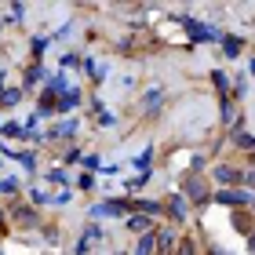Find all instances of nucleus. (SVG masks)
<instances>
[{"label": "nucleus", "mask_w": 255, "mask_h": 255, "mask_svg": "<svg viewBox=\"0 0 255 255\" xmlns=\"http://www.w3.org/2000/svg\"><path fill=\"white\" fill-rule=\"evenodd\" d=\"M179 193L186 197L190 204H197V208L212 204V197H215L212 190H208V182H204V175H201V171H190V175L179 182Z\"/></svg>", "instance_id": "obj_1"}, {"label": "nucleus", "mask_w": 255, "mask_h": 255, "mask_svg": "<svg viewBox=\"0 0 255 255\" xmlns=\"http://www.w3.org/2000/svg\"><path fill=\"white\" fill-rule=\"evenodd\" d=\"M215 204H223V208H230V212H245V208H252V190L248 186H234V190H215V197H212Z\"/></svg>", "instance_id": "obj_2"}, {"label": "nucleus", "mask_w": 255, "mask_h": 255, "mask_svg": "<svg viewBox=\"0 0 255 255\" xmlns=\"http://www.w3.org/2000/svg\"><path fill=\"white\" fill-rule=\"evenodd\" d=\"M128 212H131V201H128V197H110V201H102V204H91L88 208V215L91 219H128Z\"/></svg>", "instance_id": "obj_3"}, {"label": "nucleus", "mask_w": 255, "mask_h": 255, "mask_svg": "<svg viewBox=\"0 0 255 255\" xmlns=\"http://www.w3.org/2000/svg\"><path fill=\"white\" fill-rule=\"evenodd\" d=\"M245 175H248V168H234V164H219V168L212 171V179L219 182V190L245 186Z\"/></svg>", "instance_id": "obj_4"}, {"label": "nucleus", "mask_w": 255, "mask_h": 255, "mask_svg": "<svg viewBox=\"0 0 255 255\" xmlns=\"http://www.w3.org/2000/svg\"><path fill=\"white\" fill-rule=\"evenodd\" d=\"M182 29H186L193 40H212V44H223V37H226V33H219L215 26H208V22H197V18H182Z\"/></svg>", "instance_id": "obj_5"}, {"label": "nucleus", "mask_w": 255, "mask_h": 255, "mask_svg": "<svg viewBox=\"0 0 255 255\" xmlns=\"http://www.w3.org/2000/svg\"><path fill=\"white\" fill-rule=\"evenodd\" d=\"M164 212H168L171 223H186V215H190V201H186L182 193H168V197H164Z\"/></svg>", "instance_id": "obj_6"}, {"label": "nucleus", "mask_w": 255, "mask_h": 255, "mask_svg": "<svg viewBox=\"0 0 255 255\" xmlns=\"http://www.w3.org/2000/svg\"><path fill=\"white\" fill-rule=\"evenodd\" d=\"M7 219L15 226H22V230H33V226H37V208H33V204H15Z\"/></svg>", "instance_id": "obj_7"}, {"label": "nucleus", "mask_w": 255, "mask_h": 255, "mask_svg": "<svg viewBox=\"0 0 255 255\" xmlns=\"http://www.w3.org/2000/svg\"><path fill=\"white\" fill-rule=\"evenodd\" d=\"M230 226H234V234H241L248 241L255 234V215L248 212V208H245V212H234V215H230Z\"/></svg>", "instance_id": "obj_8"}, {"label": "nucleus", "mask_w": 255, "mask_h": 255, "mask_svg": "<svg viewBox=\"0 0 255 255\" xmlns=\"http://www.w3.org/2000/svg\"><path fill=\"white\" fill-rule=\"evenodd\" d=\"M230 142H234L237 149H245V153H255V135L245 131V121L237 117V128H234V135H230Z\"/></svg>", "instance_id": "obj_9"}, {"label": "nucleus", "mask_w": 255, "mask_h": 255, "mask_svg": "<svg viewBox=\"0 0 255 255\" xmlns=\"http://www.w3.org/2000/svg\"><path fill=\"white\" fill-rule=\"evenodd\" d=\"M37 113H40V117H51V113H59V91H51L48 84H44L40 99H37Z\"/></svg>", "instance_id": "obj_10"}, {"label": "nucleus", "mask_w": 255, "mask_h": 255, "mask_svg": "<svg viewBox=\"0 0 255 255\" xmlns=\"http://www.w3.org/2000/svg\"><path fill=\"white\" fill-rule=\"evenodd\" d=\"M131 255H157V230H149V234H142L135 241Z\"/></svg>", "instance_id": "obj_11"}, {"label": "nucleus", "mask_w": 255, "mask_h": 255, "mask_svg": "<svg viewBox=\"0 0 255 255\" xmlns=\"http://www.w3.org/2000/svg\"><path fill=\"white\" fill-rule=\"evenodd\" d=\"M212 84L219 91V99H230V91H234V80H230L223 69H212Z\"/></svg>", "instance_id": "obj_12"}, {"label": "nucleus", "mask_w": 255, "mask_h": 255, "mask_svg": "<svg viewBox=\"0 0 255 255\" xmlns=\"http://www.w3.org/2000/svg\"><path fill=\"white\" fill-rule=\"evenodd\" d=\"M157 255H175V230H160L157 234Z\"/></svg>", "instance_id": "obj_13"}, {"label": "nucleus", "mask_w": 255, "mask_h": 255, "mask_svg": "<svg viewBox=\"0 0 255 255\" xmlns=\"http://www.w3.org/2000/svg\"><path fill=\"white\" fill-rule=\"evenodd\" d=\"M124 226L131 230V234H138V237L153 230V226H149V215H138V212H135V215H128V219H124Z\"/></svg>", "instance_id": "obj_14"}, {"label": "nucleus", "mask_w": 255, "mask_h": 255, "mask_svg": "<svg viewBox=\"0 0 255 255\" xmlns=\"http://www.w3.org/2000/svg\"><path fill=\"white\" fill-rule=\"evenodd\" d=\"M40 80H44V66H40V62H33V66L26 69V77H22V91H33V88L40 84Z\"/></svg>", "instance_id": "obj_15"}, {"label": "nucleus", "mask_w": 255, "mask_h": 255, "mask_svg": "<svg viewBox=\"0 0 255 255\" xmlns=\"http://www.w3.org/2000/svg\"><path fill=\"white\" fill-rule=\"evenodd\" d=\"M131 208L138 215H168L164 212V201H131Z\"/></svg>", "instance_id": "obj_16"}, {"label": "nucleus", "mask_w": 255, "mask_h": 255, "mask_svg": "<svg viewBox=\"0 0 255 255\" xmlns=\"http://www.w3.org/2000/svg\"><path fill=\"white\" fill-rule=\"evenodd\" d=\"M241 51H245V40L234 37V33H226V37H223V55H226V59H237Z\"/></svg>", "instance_id": "obj_17"}, {"label": "nucleus", "mask_w": 255, "mask_h": 255, "mask_svg": "<svg viewBox=\"0 0 255 255\" xmlns=\"http://www.w3.org/2000/svg\"><path fill=\"white\" fill-rule=\"evenodd\" d=\"M77 106H80V91H73V88H69L66 95L59 99V113H73Z\"/></svg>", "instance_id": "obj_18"}, {"label": "nucleus", "mask_w": 255, "mask_h": 255, "mask_svg": "<svg viewBox=\"0 0 255 255\" xmlns=\"http://www.w3.org/2000/svg\"><path fill=\"white\" fill-rule=\"evenodd\" d=\"M4 157H15L18 164H22V168H29V171L37 168V153H33V149H26V153H15V149H4Z\"/></svg>", "instance_id": "obj_19"}, {"label": "nucleus", "mask_w": 255, "mask_h": 255, "mask_svg": "<svg viewBox=\"0 0 255 255\" xmlns=\"http://www.w3.org/2000/svg\"><path fill=\"white\" fill-rule=\"evenodd\" d=\"M22 102V88H4V95H0V106H18Z\"/></svg>", "instance_id": "obj_20"}, {"label": "nucleus", "mask_w": 255, "mask_h": 255, "mask_svg": "<svg viewBox=\"0 0 255 255\" xmlns=\"http://www.w3.org/2000/svg\"><path fill=\"white\" fill-rule=\"evenodd\" d=\"M175 255H197V241H193V237H179Z\"/></svg>", "instance_id": "obj_21"}, {"label": "nucleus", "mask_w": 255, "mask_h": 255, "mask_svg": "<svg viewBox=\"0 0 255 255\" xmlns=\"http://www.w3.org/2000/svg\"><path fill=\"white\" fill-rule=\"evenodd\" d=\"M29 201H33V208H37V204H51V197H48L44 186H29Z\"/></svg>", "instance_id": "obj_22"}, {"label": "nucleus", "mask_w": 255, "mask_h": 255, "mask_svg": "<svg viewBox=\"0 0 255 255\" xmlns=\"http://www.w3.org/2000/svg\"><path fill=\"white\" fill-rule=\"evenodd\" d=\"M44 179H48V182H55V186H66V182H69V171H66V168H51Z\"/></svg>", "instance_id": "obj_23"}, {"label": "nucleus", "mask_w": 255, "mask_h": 255, "mask_svg": "<svg viewBox=\"0 0 255 255\" xmlns=\"http://www.w3.org/2000/svg\"><path fill=\"white\" fill-rule=\"evenodd\" d=\"M40 230H44V241H48V245H59V241H62L59 226H40Z\"/></svg>", "instance_id": "obj_24"}, {"label": "nucleus", "mask_w": 255, "mask_h": 255, "mask_svg": "<svg viewBox=\"0 0 255 255\" xmlns=\"http://www.w3.org/2000/svg\"><path fill=\"white\" fill-rule=\"evenodd\" d=\"M160 95H164V88H149L146 95H142V102H146V106H157V102H160Z\"/></svg>", "instance_id": "obj_25"}, {"label": "nucleus", "mask_w": 255, "mask_h": 255, "mask_svg": "<svg viewBox=\"0 0 255 255\" xmlns=\"http://www.w3.org/2000/svg\"><path fill=\"white\" fill-rule=\"evenodd\" d=\"M11 193H18V182L15 179H0V197H11Z\"/></svg>", "instance_id": "obj_26"}, {"label": "nucleus", "mask_w": 255, "mask_h": 255, "mask_svg": "<svg viewBox=\"0 0 255 255\" xmlns=\"http://www.w3.org/2000/svg\"><path fill=\"white\" fill-rule=\"evenodd\" d=\"M102 237H106V234H102V226H88V230H84V241H88V245H95V241H102Z\"/></svg>", "instance_id": "obj_27"}, {"label": "nucleus", "mask_w": 255, "mask_h": 255, "mask_svg": "<svg viewBox=\"0 0 255 255\" xmlns=\"http://www.w3.org/2000/svg\"><path fill=\"white\" fill-rule=\"evenodd\" d=\"M77 186H80V190H95V175H91V171H84V175L77 179Z\"/></svg>", "instance_id": "obj_28"}, {"label": "nucleus", "mask_w": 255, "mask_h": 255, "mask_svg": "<svg viewBox=\"0 0 255 255\" xmlns=\"http://www.w3.org/2000/svg\"><path fill=\"white\" fill-rule=\"evenodd\" d=\"M99 124H102V128H113V124H117V117H113L110 110H99Z\"/></svg>", "instance_id": "obj_29"}, {"label": "nucleus", "mask_w": 255, "mask_h": 255, "mask_svg": "<svg viewBox=\"0 0 255 255\" xmlns=\"http://www.w3.org/2000/svg\"><path fill=\"white\" fill-rule=\"evenodd\" d=\"M234 95H237V99H245V95H248V84H245V77H237V80H234Z\"/></svg>", "instance_id": "obj_30"}, {"label": "nucleus", "mask_w": 255, "mask_h": 255, "mask_svg": "<svg viewBox=\"0 0 255 255\" xmlns=\"http://www.w3.org/2000/svg\"><path fill=\"white\" fill-rule=\"evenodd\" d=\"M223 121H234V99H223Z\"/></svg>", "instance_id": "obj_31"}, {"label": "nucleus", "mask_w": 255, "mask_h": 255, "mask_svg": "<svg viewBox=\"0 0 255 255\" xmlns=\"http://www.w3.org/2000/svg\"><path fill=\"white\" fill-rule=\"evenodd\" d=\"M99 164H102V160H99L95 153H88V157H84V171H99Z\"/></svg>", "instance_id": "obj_32"}, {"label": "nucleus", "mask_w": 255, "mask_h": 255, "mask_svg": "<svg viewBox=\"0 0 255 255\" xmlns=\"http://www.w3.org/2000/svg\"><path fill=\"white\" fill-rule=\"evenodd\" d=\"M51 204H59V208H66V204H69V190H62V193H55V197H51Z\"/></svg>", "instance_id": "obj_33"}, {"label": "nucleus", "mask_w": 255, "mask_h": 255, "mask_svg": "<svg viewBox=\"0 0 255 255\" xmlns=\"http://www.w3.org/2000/svg\"><path fill=\"white\" fill-rule=\"evenodd\" d=\"M40 51H44V37L33 40V62H40Z\"/></svg>", "instance_id": "obj_34"}, {"label": "nucleus", "mask_w": 255, "mask_h": 255, "mask_svg": "<svg viewBox=\"0 0 255 255\" xmlns=\"http://www.w3.org/2000/svg\"><path fill=\"white\" fill-rule=\"evenodd\" d=\"M208 255H230L226 248H219V245H208Z\"/></svg>", "instance_id": "obj_35"}, {"label": "nucleus", "mask_w": 255, "mask_h": 255, "mask_svg": "<svg viewBox=\"0 0 255 255\" xmlns=\"http://www.w3.org/2000/svg\"><path fill=\"white\" fill-rule=\"evenodd\" d=\"M11 223V219H7V212H4V208H0V234H4V226Z\"/></svg>", "instance_id": "obj_36"}, {"label": "nucleus", "mask_w": 255, "mask_h": 255, "mask_svg": "<svg viewBox=\"0 0 255 255\" xmlns=\"http://www.w3.org/2000/svg\"><path fill=\"white\" fill-rule=\"evenodd\" d=\"M4 84H7V69H0V95H4Z\"/></svg>", "instance_id": "obj_37"}, {"label": "nucleus", "mask_w": 255, "mask_h": 255, "mask_svg": "<svg viewBox=\"0 0 255 255\" xmlns=\"http://www.w3.org/2000/svg\"><path fill=\"white\" fill-rule=\"evenodd\" d=\"M248 252H252V255H255V234H252V237H248Z\"/></svg>", "instance_id": "obj_38"}, {"label": "nucleus", "mask_w": 255, "mask_h": 255, "mask_svg": "<svg viewBox=\"0 0 255 255\" xmlns=\"http://www.w3.org/2000/svg\"><path fill=\"white\" fill-rule=\"evenodd\" d=\"M248 69H252V77H255V59H252V62H248Z\"/></svg>", "instance_id": "obj_39"}, {"label": "nucleus", "mask_w": 255, "mask_h": 255, "mask_svg": "<svg viewBox=\"0 0 255 255\" xmlns=\"http://www.w3.org/2000/svg\"><path fill=\"white\" fill-rule=\"evenodd\" d=\"M248 212H252V215H255V201H252V208H248Z\"/></svg>", "instance_id": "obj_40"}, {"label": "nucleus", "mask_w": 255, "mask_h": 255, "mask_svg": "<svg viewBox=\"0 0 255 255\" xmlns=\"http://www.w3.org/2000/svg\"><path fill=\"white\" fill-rule=\"evenodd\" d=\"M0 33H4V22H0Z\"/></svg>", "instance_id": "obj_41"}, {"label": "nucleus", "mask_w": 255, "mask_h": 255, "mask_svg": "<svg viewBox=\"0 0 255 255\" xmlns=\"http://www.w3.org/2000/svg\"><path fill=\"white\" fill-rule=\"evenodd\" d=\"M0 255H4V248H0Z\"/></svg>", "instance_id": "obj_42"}]
</instances>
